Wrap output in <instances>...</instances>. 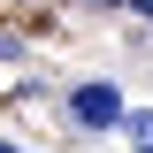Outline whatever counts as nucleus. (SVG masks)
<instances>
[{
  "mask_svg": "<svg viewBox=\"0 0 153 153\" xmlns=\"http://www.w3.org/2000/svg\"><path fill=\"white\" fill-rule=\"evenodd\" d=\"M92 8H115V0H92Z\"/></svg>",
  "mask_w": 153,
  "mask_h": 153,
  "instance_id": "39448f33",
  "label": "nucleus"
},
{
  "mask_svg": "<svg viewBox=\"0 0 153 153\" xmlns=\"http://www.w3.org/2000/svg\"><path fill=\"white\" fill-rule=\"evenodd\" d=\"M138 16H146V23H153V0H138Z\"/></svg>",
  "mask_w": 153,
  "mask_h": 153,
  "instance_id": "7ed1b4c3",
  "label": "nucleus"
},
{
  "mask_svg": "<svg viewBox=\"0 0 153 153\" xmlns=\"http://www.w3.org/2000/svg\"><path fill=\"white\" fill-rule=\"evenodd\" d=\"M0 153H23V146H8V138H0Z\"/></svg>",
  "mask_w": 153,
  "mask_h": 153,
  "instance_id": "20e7f679",
  "label": "nucleus"
},
{
  "mask_svg": "<svg viewBox=\"0 0 153 153\" xmlns=\"http://www.w3.org/2000/svg\"><path fill=\"white\" fill-rule=\"evenodd\" d=\"M69 115L84 123V130H115V123H123V100H115V84H76Z\"/></svg>",
  "mask_w": 153,
  "mask_h": 153,
  "instance_id": "f257e3e1",
  "label": "nucleus"
},
{
  "mask_svg": "<svg viewBox=\"0 0 153 153\" xmlns=\"http://www.w3.org/2000/svg\"><path fill=\"white\" fill-rule=\"evenodd\" d=\"M146 153H153V146H146Z\"/></svg>",
  "mask_w": 153,
  "mask_h": 153,
  "instance_id": "423d86ee",
  "label": "nucleus"
},
{
  "mask_svg": "<svg viewBox=\"0 0 153 153\" xmlns=\"http://www.w3.org/2000/svg\"><path fill=\"white\" fill-rule=\"evenodd\" d=\"M123 130H130L138 146H153V115H123Z\"/></svg>",
  "mask_w": 153,
  "mask_h": 153,
  "instance_id": "f03ea898",
  "label": "nucleus"
}]
</instances>
